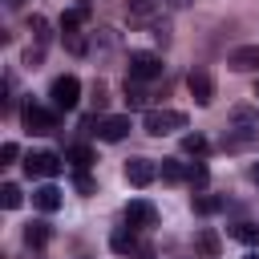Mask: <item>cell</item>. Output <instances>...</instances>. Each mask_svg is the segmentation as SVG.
<instances>
[{
    "label": "cell",
    "mask_w": 259,
    "mask_h": 259,
    "mask_svg": "<svg viewBox=\"0 0 259 259\" xmlns=\"http://www.w3.org/2000/svg\"><path fill=\"white\" fill-rule=\"evenodd\" d=\"M182 154H190V158L206 154V138L202 134H182Z\"/></svg>",
    "instance_id": "21"
},
{
    "label": "cell",
    "mask_w": 259,
    "mask_h": 259,
    "mask_svg": "<svg viewBox=\"0 0 259 259\" xmlns=\"http://www.w3.org/2000/svg\"><path fill=\"white\" fill-rule=\"evenodd\" d=\"M186 89H190L194 105H210V101H214V81H210L206 69H190V73H186Z\"/></svg>",
    "instance_id": "7"
},
{
    "label": "cell",
    "mask_w": 259,
    "mask_h": 259,
    "mask_svg": "<svg viewBox=\"0 0 259 259\" xmlns=\"http://www.w3.org/2000/svg\"><path fill=\"white\" fill-rule=\"evenodd\" d=\"M49 101H53V109H57V113H61V109H77V101H81V81H77L73 73L57 77V81H53V89H49Z\"/></svg>",
    "instance_id": "2"
},
{
    "label": "cell",
    "mask_w": 259,
    "mask_h": 259,
    "mask_svg": "<svg viewBox=\"0 0 259 259\" xmlns=\"http://www.w3.org/2000/svg\"><path fill=\"white\" fill-rule=\"evenodd\" d=\"M158 174H162L166 182H182V178H186V166H182L178 158H162V166H158Z\"/></svg>",
    "instance_id": "18"
},
{
    "label": "cell",
    "mask_w": 259,
    "mask_h": 259,
    "mask_svg": "<svg viewBox=\"0 0 259 259\" xmlns=\"http://www.w3.org/2000/svg\"><path fill=\"white\" fill-rule=\"evenodd\" d=\"M121 93H125V105H130V109H146V105H150V89H146L142 81H130V77H125Z\"/></svg>",
    "instance_id": "11"
},
{
    "label": "cell",
    "mask_w": 259,
    "mask_h": 259,
    "mask_svg": "<svg viewBox=\"0 0 259 259\" xmlns=\"http://www.w3.org/2000/svg\"><path fill=\"white\" fill-rule=\"evenodd\" d=\"M251 178H255V182H259V162H255V166H251Z\"/></svg>",
    "instance_id": "31"
},
{
    "label": "cell",
    "mask_w": 259,
    "mask_h": 259,
    "mask_svg": "<svg viewBox=\"0 0 259 259\" xmlns=\"http://www.w3.org/2000/svg\"><path fill=\"white\" fill-rule=\"evenodd\" d=\"M125 65H130V81H158L162 69H166L158 53H130Z\"/></svg>",
    "instance_id": "3"
},
{
    "label": "cell",
    "mask_w": 259,
    "mask_h": 259,
    "mask_svg": "<svg viewBox=\"0 0 259 259\" xmlns=\"http://www.w3.org/2000/svg\"><path fill=\"white\" fill-rule=\"evenodd\" d=\"M247 259H259V255H247Z\"/></svg>",
    "instance_id": "33"
},
{
    "label": "cell",
    "mask_w": 259,
    "mask_h": 259,
    "mask_svg": "<svg viewBox=\"0 0 259 259\" xmlns=\"http://www.w3.org/2000/svg\"><path fill=\"white\" fill-rule=\"evenodd\" d=\"M20 198H24V194H20V186H16V182H4V186H0V202H4V210H16V206H20Z\"/></svg>",
    "instance_id": "22"
},
{
    "label": "cell",
    "mask_w": 259,
    "mask_h": 259,
    "mask_svg": "<svg viewBox=\"0 0 259 259\" xmlns=\"http://www.w3.org/2000/svg\"><path fill=\"white\" fill-rule=\"evenodd\" d=\"M125 134H130V117H121V113L97 117V138H101V142H121Z\"/></svg>",
    "instance_id": "10"
},
{
    "label": "cell",
    "mask_w": 259,
    "mask_h": 259,
    "mask_svg": "<svg viewBox=\"0 0 259 259\" xmlns=\"http://www.w3.org/2000/svg\"><path fill=\"white\" fill-rule=\"evenodd\" d=\"M109 251H117V255H130V251H138L134 227H121V231H113V235H109Z\"/></svg>",
    "instance_id": "12"
},
{
    "label": "cell",
    "mask_w": 259,
    "mask_h": 259,
    "mask_svg": "<svg viewBox=\"0 0 259 259\" xmlns=\"http://www.w3.org/2000/svg\"><path fill=\"white\" fill-rule=\"evenodd\" d=\"M154 223H158V206H154L150 198H130V202H125V227L146 231V227H154Z\"/></svg>",
    "instance_id": "6"
},
{
    "label": "cell",
    "mask_w": 259,
    "mask_h": 259,
    "mask_svg": "<svg viewBox=\"0 0 259 259\" xmlns=\"http://www.w3.org/2000/svg\"><path fill=\"white\" fill-rule=\"evenodd\" d=\"M65 162H73V170H89V162H93V150H89V146H73V150L65 154Z\"/></svg>",
    "instance_id": "20"
},
{
    "label": "cell",
    "mask_w": 259,
    "mask_h": 259,
    "mask_svg": "<svg viewBox=\"0 0 259 259\" xmlns=\"http://www.w3.org/2000/svg\"><path fill=\"white\" fill-rule=\"evenodd\" d=\"M166 4H170V8H186L190 0H166Z\"/></svg>",
    "instance_id": "30"
},
{
    "label": "cell",
    "mask_w": 259,
    "mask_h": 259,
    "mask_svg": "<svg viewBox=\"0 0 259 259\" xmlns=\"http://www.w3.org/2000/svg\"><path fill=\"white\" fill-rule=\"evenodd\" d=\"M154 178H158V166L150 158H130L125 162V182L130 186H150Z\"/></svg>",
    "instance_id": "9"
},
{
    "label": "cell",
    "mask_w": 259,
    "mask_h": 259,
    "mask_svg": "<svg viewBox=\"0 0 259 259\" xmlns=\"http://www.w3.org/2000/svg\"><path fill=\"white\" fill-rule=\"evenodd\" d=\"M16 154H20L16 142H4V146H0V162H16Z\"/></svg>",
    "instance_id": "27"
},
{
    "label": "cell",
    "mask_w": 259,
    "mask_h": 259,
    "mask_svg": "<svg viewBox=\"0 0 259 259\" xmlns=\"http://www.w3.org/2000/svg\"><path fill=\"white\" fill-rule=\"evenodd\" d=\"M57 109H49V105H36V101H28L24 105V130L28 134H53L57 130Z\"/></svg>",
    "instance_id": "4"
},
{
    "label": "cell",
    "mask_w": 259,
    "mask_h": 259,
    "mask_svg": "<svg viewBox=\"0 0 259 259\" xmlns=\"http://www.w3.org/2000/svg\"><path fill=\"white\" fill-rule=\"evenodd\" d=\"M255 101H259V81H255Z\"/></svg>",
    "instance_id": "32"
},
{
    "label": "cell",
    "mask_w": 259,
    "mask_h": 259,
    "mask_svg": "<svg viewBox=\"0 0 259 259\" xmlns=\"http://www.w3.org/2000/svg\"><path fill=\"white\" fill-rule=\"evenodd\" d=\"M24 243L28 247H45L49 243V223H28L24 227Z\"/></svg>",
    "instance_id": "19"
},
{
    "label": "cell",
    "mask_w": 259,
    "mask_h": 259,
    "mask_svg": "<svg viewBox=\"0 0 259 259\" xmlns=\"http://www.w3.org/2000/svg\"><path fill=\"white\" fill-rule=\"evenodd\" d=\"M158 4L162 0H125V12H130V20H150L158 12Z\"/></svg>",
    "instance_id": "16"
},
{
    "label": "cell",
    "mask_w": 259,
    "mask_h": 259,
    "mask_svg": "<svg viewBox=\"0 0 259 259\" xmlns=\"http://www.w3.org/2000/svg\"><path fill=\"white\" fill-rule=\"evenodd\" d=\"M178 130H186V113L182 109H150L146 113V134L166 138V134H178Z\"/></svg>",
    "instance_id": "1"
},
{
    "label": "cell",
    "mask_w": 259,
    "mask_h": 259,
    "mask_svg": "<svg viewBox=\"0 0 259 259\" xmlns=\"http://www.w3.org/2000/svg\"><path fill=\"white\" fill-rule=\"evenodd\" d=\"M206 178H210V174H206V166H202V162H190V166H186V182H190L194 190H202V186H206Z\"/></svg>",
    "instance_id": "24"
},
{
    "label": "cell",
    "mask_w": 259,
    "mask_h": 259,
    "mask_svg": "<svg viewBox=\"0 0 259 259\" xmlns=\"http://www.w3.org/2000/svg\"><path fill=\"white\" fill-rule=\"evenodd\" d=\"M190 206H194V214H219V210L227 206V198H219V194H198Z\"/></svg>",
    "instance_id": "17"
},
{
    "label": "cell",
    "mask_w": 259,
    "mask_h": 259,
    "mask_svg": "<svg viewBox=\"0 0 259 259\" xmlns=\"http://www.w3.org/2000/svg\"><path fill=\"white\" fill-rule=\"evenodd\" d=\"M61 158L53 154V150H36V154H28L24 158V170H28V178H57L61 174Z\"/></svg>",
    "instance_id": "5"
},
{
    "label": "cell",
    "mask_w": 259,
    "mask_h": 259,
    "mask_svg": "<svg viewBox=\"0 0 259 259\" xmlns=\"http://www.w3.org/2000/svg\"><path fill=\"white\" fill-rule=\"evenodd\" d=\"M194 247H198L206 259H219V251H223V243H219V235H214L210 227H202V231L194 235Z\"/></svg>",
    "instance_id": "13"
},
{
    "label": "cell",
    "mask_w": 259,
    "mask_h": 259,
    "mask_svg": "<svg viewBox=\"0 0 259 259\" xmlns=\"http://www.w3.org/2000/svg\"><path fill=\"white\" fill-rule=\"evenodd\" d=\"M65 49H69L73 57H85V53H89V40H85L81 32H65Z\"/></svg>",
    "instance_id": "25"
},
{
    "label": "cell",
    "mask_w": 259,
    "mask_h": 259,
    "mask_svg": "<svg viewBox=\"0 0 259 259\" xmlns=\"http://www.w3.org/2000/svg\"><path fill=\"white\" fill-rule=\"evenodd\" d=\"M85 20H89V4H77V8H69L61 16V32H81Z\"/></svg>",
    "instance_id": "14"
},
{
    "label": "cell",
    "mask_w": 259,
    "mask_h": 259,
    "mask_svg": "<svg viewBox=\"0 0 259 259\" xmlns=\"http://www.w3.org/2000/svg\"><path fill=\"white\" fill-rule=\"evenodd\" d=\"M4 4H8V8H24L28 0H4Z\"/></svg>",
    "instance_id": "29"
},
{
    "label": "cell",
    "mask_w": 259,
    "mask_h": 259,
    "mask_svg": "<svg viewBox=\"0 0 259 259\" xmlns=\"http://www.w3.org/2000/svg\"><path fill=\"white\" fill-rule=\"evenodd\" d=\"M32 202H36L40 210H57V206H61V190H57L53 182H45L40 190H32Z\"/></svg>",
    "instance_id": "15"
},
{
    "label": "cell",
    "mask_w": 259,
    "mask_h": 259,
    "mask_svg": "<svg viewBox=\"0 0 259 259\" xmlns=\"http://www.w3.org/2000/svg\"><path fill=\"white\" fill-rule=\"evenodd\" d=\"M73 186H77V194H93V190H97V186H93V178H89L85 170H77V174H73Z\"/></svg>",
    "instance_id": "26"
},
{
    "label": "cell",
    "mask_w": 259,
    "mask_h": 259,
    "mask_svg": "<svg viewBox=\"0 0 259 259\" xmlns=\"http://www.w3.org/2000/svg\"><path fill=\"white\" fill-rule=\"evenodd\" d=\"M231 235H235L239 243H247V247H251V243H259V227H255V223H235V227H231Z\"/></svg>",
    "instance_id": "23"
},
{
    "label": "cell",
    "mask_w": 259,
    "mask_h": 259,
    "mask_svg": "<svg viewBox=\"0 0 259 259\" xmlns=\"http://www.w3.org/2000/svg\"><path fill=\"white\" fill-rule=\"evenodd\" d=\"M231 117H235V121H239V125H251V121H255V113H251V109H235V113H231Z\"/></svg>",
    "instance_id": "28"
},
{
    "label": "cell",
    "mask_w": 259,
    "mask_h": 259,
    "mask_svg": "<svg viewBox=\"0 0 259 259\" xmlns=\"http://www.w3.org/2000/svg\"><path fill=\"white\" fill-rule=\"evenodd\" d=\"M227 65L235 73H259V45H239L227 53Z\"/></svg>",
    "instance_id": "8"
}]
</instances>
